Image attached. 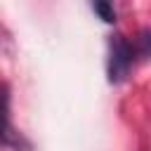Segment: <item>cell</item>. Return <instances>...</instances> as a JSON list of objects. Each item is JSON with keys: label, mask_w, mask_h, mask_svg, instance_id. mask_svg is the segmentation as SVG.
Wrapping results in <instances>:
<instances>
[{"label": "cell", "mask_w": 151, "mask_h": 151, "mask_svg": "<svg viewBox=\"0 0 151 151\" xmlns=\"http://www.w3.org/2000/svg\"><path fill=\"white\" fill-rule=\"evenodd\" d=\"M92 9L101 17V21H106V24H113L116 21V7L111 2H94Z\"/></svg>", "instance_id": "obj_4"}, {"label": "cell", "mask_w": 151, "mask_h": 151, "mask_svg": "<svg viewBox=\"0 0 151 151\" xmlns=\"http://www.w3.org/2000/svg\"><path fill=\"white\" fill-rule=\"evenodd\" d=\"M0 146L2 149H28V142L14 130L12 118H9V87L2 83L0 85Z\"/></svg>", "instance_id": "obj_2"}, {"label": "cell", "mask_w": 151, "mask_h": 151, "mask_svg": "<svg viewBox=\"0 0 151 151\" xmlns=\"http://www.w3.org/2000/svg\"><path fill=\"white\" fill-rule=\"evenodd\" d=\"M142 61L134 38H125L123 33H116L109 38V59H106V73H109V83H123L130 71L134 68V64Z\"/></svg>", "instance_id": "obj_1"}, {"label": "cell", "mask_w": 151, "mask_h": 151, "mask_svg": "<svg viewBox=\"0 0 151 151\" xmlns=\"http://www.w3.org/2000/svg\"><path fill=\"white\" fill-rule=\"evenodd\" d=\"M134 45L142 59H151V28H142L134 35Z\"/></svg>", "instance_id": "obj_3"}]
</instances>
